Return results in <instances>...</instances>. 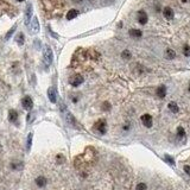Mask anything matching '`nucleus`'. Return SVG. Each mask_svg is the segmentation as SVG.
Returning a JSON list of instances; mask_svg holds the SVG:
<instances>
[{
  "label": "nucleus",
  "mask_w": 190,
  "mask_h": 190,
  "mask_svg": "<svg viewBox=\"0 0 190 190\" xmlns=\"http://www.w3.org/2000/svg\"><path fill=\"white\" fill-rule=\"evenodd\" d=\"M165 159H166V162L168 163H170V164H171V165H175V161H174V159L171 158V157H170V156H165Z\"/></svg>",
  "instance_id": "obj_25"
},
{
  "label": "nucleus",
  "mask_w": 190,
  "mask_h": 190,
  "mask_svg": "<svg viewBox=\"0 0 190 190\" xmlns=\"http://www.w3.org/2000/svg\"><path fill=\"white\" fill-rule=\"evenodd\" d=\"M16 1H18V3H22V1H25V0H16Z\"/></svg>",
  "instance_id": "obj_27"
},
{
  "label": "nucleus",
  "mask_w": 190,
  "mask_h": 190,
  "mask_svg": "<svg viewBox=\"0 0 190 190\" xmlns=\"http://www.w3.org/2000/svg\"><path fill=\"white\" fill-rule=\"evenodd\" d=\"M94 127L96 128V131H97L100 134H105L106 131H107V124H106V120H105V119H100L99 121L94 125Z\"/></svg>",
  "instance_id": "obj_2"
},
{
  "label": "nucleus",
  "mask_w": 190,
  "mask_h": 190,
  "mask_svg": "<svg viewBox=\"0 0 190 190\" xmlns=\"http://www.w3.org/2000/svg\"><path fill=\"white\" fill-rule=\"evenodd\" d=\"M83 81H84V80H83V76L77 74V75L73 76V77L70 78V81H69V82H70V84H72L73 87H78L80 84H82V83H83Z\"/></svg>",
  "instance_id": "obj_3"
},
{
  "label": "nucleus",
  "mask_w": 190,
  "mask_h": 190,
  "mask_svg": "<svg viewBox=\"0 0 190 190\" xmlns=\"http://www.w3.org/2000/svg\"><path fill=\"white\" fill-rule=\"evenodd\" d=\"M128 33H129V36L133 37V38H140L143 36V32L140 31V30H138V29H131Z\"/></svg>",
  "instance_id": "obj_13"
},
{
  "label": "nucleus",
  "mask_w": 190,
  "mask_h": 190,
  "mask_svg": "<svg viewBox=\"0 0 190 190\" xmlns=\"http://www.w3.org/2000/svg\"><path fill=\"white\" fill-rule=\"evenodd\" d=\"M163 14H164V17L168 19V20H171V19H174V16H175V14H174V11H172V8L169 7V6L164 7Z\"/></svg>",
  "instance_id": "obj_10"
},
{
  "label": "nucleus",
  "mask_w": 190,
  "mask_h": 190,
  "mask_svg": "<svg viewBox=\"0 0 190 190\" xmlns=\"http://www.w3.org/2000/svg\"><path fill=\"white\" fill-rule=\"evenodd\" d=\"M131 52H129L128 51V50H124V51H123V54H121V57L123 58H125V59H129V58H131Z\"/></svg>",
  "instance_id": "obj_20"
},
{
  "label": "nucleus",
  "mask_w": 190,
  "mask_h": 190,
  "mask_svg": "<svg viewBox=\"0 0 190 190\" xmlns=\"http://www.w3.org/2000/svg\"><path fill=\"white\" fill-rule=\"evenodd\" d=\"M176 57V52L174 51L172 49H168L166 50V58H169V59H174Z\"/></svg>",
  "instance_id": "obj_17"
},
{
  "label": "nucleus",
  "mask_w": 190,
  "mask_h": 190,
  "mask_svg": "<svg viewBox=\"0 0 190 190\" xmlns=\"http://www.w3.org/2000/svg\"><path fill=\"white\" fill-rule=\"evenodd\" d=\"M43 57H44V62H45L46 65H50V64L52 63V61H54V54H52L51 48H50L49 45H46L45 49H44Z\"/></svg>",
  "instance_id": "obj_1"
},
{
  "label": "nucleus",
  "mask_w": 190,
  "mask_h": 190,
  "mask_svg": "<svg viewBox=\"0 0 190 190\" xmlns=\"http://www.w3.org/2000/svg\"><path fill=\"white\" fill-rule=\"evenodd\" d=\"M142 123L145 127L150 128V127H152V124H153V120H152V116L150 115V114H144L142 115Z\"/></svg>",
  "instance_id": "obj_5"
},
{
  "label": "nucleus",
  "mask_w": 190,
  "mask_h": 190,
  "mask_svg": "<svg viewBox=\"0 0 190 190\" xmlns=\"http://www.w3.org/2000/svg\"><path fill=\"white\" fill-rule=\"evenodd\" d=\"M16 29H17V25H14L11 30H10V31L7 32V35H6V37H5V39H6V41H7V39H10V37H11L12 35H13V32L16 31Z\"/></svg>",
  "instance_id": "obj_21"
},
{
  "label": "nucleus",
  "mask_w": 190,
  "mask_h": 190,
  "mask_svg": "<svg viewBox=\"0 0 190 190\" xmlns=\"http://www.w3.org/2000/svg\"><path fill=\"white\" fill-rule=\"evenodd\" d=\"M8 119L11 123H16L17 119H18V113L17 111H14V109H11V111L8 112Z\"/></svg>",
  "instance_id": "obj_14"
},
{
  "label": "nucleus",
  "mask_w": 190,
  "mask_h": 190,
  "mask_svg": "<svg viewBox=\"0 0 190 190\" xmlns=\"http://www.w3.org/2000/svg\"><path fill=\"white\" fill-rule=\"evenodd\" d=\"M184 171L187 175L190 176V165H184Z\"/></svg>",
  "instance_id": "obj_26"
},
{
  "label": "nucleus",
  "mask_w": 190,
  "mask_h": 190,
  "mask_svg": "<svg viewBox=\"0 0 190 190\" xmlns=\"http://www.w3.org/2000/svg\"><path fill=\"white\" fill-rule=\"evenodd\" d=\"M177 137L178 138H184L185 137V131H184V128L181 127V126L177 128Z\"/></svg>",
  "instance_id": "obj_18"
},
{
  "label": "nucleus",
  "mask_w": 190,
  "mask_h": 190,
  "mask_svg": "<svg viewBox=\"0 0 190 190\" xmlns=\"http://www.w3.org/2000/svg\"><path fill=\"white\" fill-rule=\"evenodd\" d=\"M147 20H148V17H147L146 12L145 11H139L138 12V22H139V24L145 25L147 23Z\"/></svg>",
  "instance_id": "obj_7"
},
{
  "label": "nucleus",
  "mask_w": 190,
  "mask_h": 190,
  "mask_svg": "<svg viewBox=\"0 0 190 190\" xmlns=\"http://www.w3.org/2000/svg\"><path fill=\"white\" fill-rule=\"evenodd\" d=\"M75 1H76V3H81V1H82V0H75Z\"/></svg>",
  "instance_id": "obj_28"
},
{
  "label": "nucleus",
  "mask_w": 190,
  "mask_h": 190,
  "mask_svg": "<svg viewBox=\"0 0 190 190\" xmlns=\"http://www.w3.org/2000/svg\"><path fill=\"white\" fill-rule=\"evenodd\" d=\"M31 16H32V5H31V4H27V6H26V11H25V24H26L27 26L30 25Z\"/></svg>",
  "instance_id": "obj_6"
},
{
  "label": "nucleus",
  "mask_w": 190,
  "mask_h": 190,
  "mask_svg": "<svg viewBox=\"0 0 190 190\" xmlns=\"http://www.w3.org/2000/svg\"><path fill=\"white\" fill-rule=\"evenodd\" d=\"M136 190H147V185L145 183H139V184H137Z\"/></svg>",
  "instance_id": "obj_22"
},
{
  "label": "nucleus",
  "mask_w": 190,
  "mask_h": 190,
  "mask_svg": "<svg viewBox=\"0 0 190 190\" xmlns=\"http://www.w3.org/2000/svg\"><path fill=\"white\" fill-rule=\"evenodd\" d=\"M22 105L25 109H27V111H30L32 107H33V101H32V99L31 96H24L23 100H22Z\"/></svg>",
  "instance_id": "obj_4"
},
{
  "label": "nucleus",
  "mask_w": 190,
  "mask_h": 190,
  "mask_svg": "<svg viewBox=\"0 0 190 190\" xmlns=\"http://www.w3.org/2000/svg\"><path fill=\"white\" fill-rule=\"evenodd\" d=\"M31 143H32V133H30L27 136V150H30V147H31Z\"/></svg>",
  "instance_id": "obj_24"
},
{
  "label": "nucleus",
  "mask_w": 190,
  "mask_h": 190,
  "mask_svg": "<svg viewBox=\"0 0 190 190\" xmlns=\"http://www.w3.org/2000/svg\"><path fill=\"white\" fill-rule=\"evenodd\" d=\"M36 184H37V187H39V188H44L45 185H46V183H48V179L44 177V176H38L37 178H36Z\"/></svg>",
  "instance_id": "obj_12"
},
{
  "label": "nucleus",
  "mask_w": 190,
  "mask_h": 190,
  "mask_svg": "<svg viewBox=\"0 0 190 190\" xmlns=\"http://www.w3.org/2000/svg\"><path fill=\"white\" fill-rule=\"evenodd\" d=\"M30 29H31V32L32 33H37L39 31V23H38L37 17H33L32 18V22H31V25H30Z\"/></svg>",
  "instance_id": "obj_9"
},
{
  "label": "nucleus",
  "mask_w": 190,
  "mask_h": 190,
  "mask_svg": "<svg viewBox=\"0 0 190 190\" xmlns=\"http://www.w3.org/2000/svg\"><path fill=\"white\" fill-rule=\"evenodd\" d=\"M168 108L170 109V112H172V113H177V112L179 111V107H178V105H177L176 102H174V101L169 102V105H168Z\"/></svg>",
  "instance_id": "obj_15"
},
{
  "label": "nucleus",
  "mask_w": 190,
  "mask_h": 190,
  "mask_svg": "<svg viewBox=\"0 0 190 190\" xmlns=\"http://www.w3.org/2000/svg\"><path fill=\"white\" fill-rule=\"evenodd\" d=\"M183 54H184V56H187V57H189V56H190V46H189V45H184Z\"/></svg>",
  "instance_id": "obj_23"
},
{
  "label": "nucleus",
  "mask_w": 190,
  "mask_h": 190,
  "mask_svg": "<svg viewBox=\"0 0 190 190\" xmlns=\"http://www.w3.org/2000/svg\"><path fill=\"white\" fill-rule=\"evenodd\" d=\"M16 41H17V43L19 44V45H23L24 44V35L20 32V33H18V36H17V38H16Z\"/></svg>",
  "instance_id": "obj_19"
},
{
  "label": "nucleus",
  "mask_w": 190,
  "mask_h": 190,
  "mask_svg": "<svg viewBox=\"0 0 190 190\" xmlns=\"http://www.w3.org/2000/svg\"><path fill=\"white\" fill-rule=\"evenodd\" d=\"M156 94L159 99H164L166 96V87L165 86H159L156 91Z\"/></svg>",
  "instance_id": "obj_11"
},
{
  "label": "nucleus",
  "mask_w": 190,
  "mask_h": 190,
  "mask_svg": "<svg viewBox=\"0 0 190 190\" xmlns=\"http://www.w3.org/2000/svg\"><path fill=\"white\" fill-rule=\"evenodd\" d=\"M48 96H49V100L51 101L52 104H55L57 101V93H56V89L50 87L49 91H48Z\"/></svg>",
  "instance_id": "obj_8"
},
{
  "label": "nucleus",
  "mask_w": 190,
  "mask_h": 190,
  "mask_svg": "<svg viewBox=\"0 0 190 190\" xmlns=\"http://www.w3.org/2000/svg\"><path fill=\"white\" fill-rule=\"evenodd\" d=\"M77 16H78V11H77V10H70V11L67 13V19H68V20H72V19L76 18Z\"/></svg>",
  "instance_id": "obj_16"
}]
</instances>
